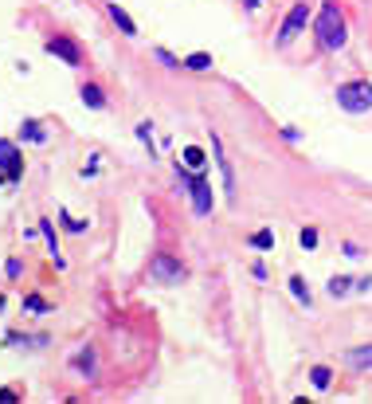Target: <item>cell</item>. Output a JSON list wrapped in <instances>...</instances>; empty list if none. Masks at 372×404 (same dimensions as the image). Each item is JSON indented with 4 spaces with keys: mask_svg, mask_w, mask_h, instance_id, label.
<instances>
[{
    "mask_svg": "<svg viewBox=\"0 0 372 404\" xmlns=\"http://www.w3.org/2000/svg\"><path fill=\"white\" fill-rule=\"evenodd\" d=\"M313 32H318V40H322L325 51H341V47H345V16H341V9L333 4V0H325L322 9H318Z\"/></svg>",
    "mask_w": 372,
    "mask_h": 404,
    "instance_id": "cell-1",
    "label": "cell"
},
{
    "mask_svg": "<svg viewBox=\"0 0 372 404\" xmlns=\"http://www.w3.org/2000/svg\"><path fill=\"white\" fill-rule=\"evenodd\" d=\"M337 106L345 114H368L372 110V83L368 79H353V83L337 86Z\"/></svg>",
    "mask_w": 372,
    "mask_h": 404,
    "instance_id": "cell-2",
    "label": "cell"
},
{
    "mask_svg": "<svg viewBox=\"0 0 372 404\" xmlns=\"http://www.w3.org/2000/svg\"><path fill=\"white\" fill-rule=\"evenodd\" d=\"M149 279L157 286H180L188 279V267L177 259V255L161 252V255H153V259H149Z\"/></svg>",
    "mask_w": 372,
    "mask_h": 404,
    "instance_id": "cell-3",
    "label": "cell"
},
{
    "mask_svg": "<svg viewBox=\"0 0 372 404\" xmlns=\"http://www.w3.org/2000/svg\"><path fill=\"white\" fill-rule=\"evenodd\" d=\"M306 20H310V4H294V9L286 12V20H282V28H279V47H290V43L302 35Z\"/></svg>",
    "mask_w": 372,
    "mask_h": 404,
    "instance_id": "cell-4",
    "label": "cell"
},
{
    "mask_svg": "<svg viewBox=\"0 0 372 404\" xmlns=\"http://www.w3.org/2000/svg\"><path fill=\"white\" fill-rule=\"evenodd\" d=\"M43 47H47V55L63 60L67 67H79V63H83V51H79V43H75V40H67V35H51V40L43 43Z\"/></svg>",
    "mask_w": 372,
    "mask_h": 404,
    "instance_id": "cell-5",
    "label": "cell"
},
{
    "mask_svg": "<svg viewBox=\"0 0 372 404\" xmlns=\"http://www.w3.org/2000/svg\"><path fill=\"white\" fill-rule=\"evenodd\" d=\"M0 169L8 173V185H20V173H24V157L12 142H0Z\"/></svg>",
    "mask_w": 372,
    "mask_h": 404,
    "instance_id": "cell-6",
    "label": "cell"
},
{
    "mask_svg": "<svg viewBox=\"0 0 372 404\" xmlns=\"http://www.w3.org/2000/svg\"><path fill=\"white\" fill-rule=\"evenodd\" d=\"M188 196H192V212L196 216H208L211 212V185L204 181V173H196V181H192V189H188Z\"/></svg>",
    "mask_w": 372,
    "mask_h": 404,
    "instance_id": "cell-7",
    "label": "cell"
},
{
    "mask_svg": "<svg viewBox=\"0 0 372 404\" xmlns=\"http://www.w3.org/2000/svg\"><path fill=\"white\" fill-rule=\"evenodd\" d=\"M211 153H216V161H220V173H223V193H228V201H236V173H231V161L223 157V145L220 138L211 134Z\"/></svg>",
    "mask_w": 372,
    "mask_h": 404,
    "instance_id": "cell-8",
    "label": "cell"
},
{
    "mask_svg": "<svg viewBox=\"0 0 372 404\" xmlns=\"http://www.w3.org/2000/svg\"><path fill=\"white\" fill-rule=\"evenodd\" d=\"M71 365H75V369H79V373H83V377H86V381H91V377H94V373H98V354H94L91 345H86V349H79V354H75V357H71Z\"/></svg>",
    "mask_w": 372,
    "mask_h": 404,
    "instance_id": "cell-9",
    "label": "cell"
},
{
    "mask_svg": "<svg viewBox=\"0 0 372 404\" xmlns=\"http://www.w3.org/2000/svg\"><path fill=\"white\" fill-rule=\"evenodd\" d=\"M106 12H110V20L122 28V35H137V24L129 20V12L122 9V4H106Z\"/></svg>",
    "mask_w": 372,
    "mask_h": 404,
    "instance_id": "cell-10",
    "label": "cell"
},
{
    "mask_svg": "<svg viewBox=\"0 0 372 404\" xmlns=\"http://www.w3.org/2000/svg\"><path fill=\"white\" fill-rule=\"evenodd\" d=\"M345 361L353 365V369H372V345H356V349H349Z\"/></svg>",
    "mask_w": 372,
    "mask_h": 404,
    "instance_id": "cell-11",
    "label": "cell"
},
{
    "mask_svg": "<svg viewBox=\"0 0 372 404\" xmlns=\"http://www.w3.org/2000/svg\"><path fill=\"white\" fill-rule=\"evenodd\" d=\"M79 94H83V102H86L91 110H106V94H102V86L83 83V91H79Z\"/></svg>",
    "mask_w": 372,
    "mask_h": 404,
    "instance_id": "cell-12",
    "label": "cell"
},
{
    "mask_svg": "<svg viewBox=\"0 0 372 404\" xmlns=\"http://www.w3.org/2000/svg\"><path fill=\"white\" fill-rule=\"evenodd\" d=\"M180 165H188L192 173H204V165H208V161H204V150L200 145H185V161H180Z\"/></svg>",
    "mask_w": 372,
    "mask_h": 404,
    "instance_id": "cell-13",
    "label": "cell"
},
{
    "mask_svg": "<svg viewBox=\"0 0 372 404\" xmlns=\"http://www.w3.org/2000/svg\"><path fill=\"white\" fill-rule=\"evenodd\" d=\"M208 67H211V55H208V51H192V55L185 60V71H196V75H200V71H208Z\"/></svg>",
    "mask_w": 372,
    "mask_h": 404,
    "instance_id": "cell-14",
    "label": "cell"
},
{
    "mask_svg": "<svg viewBox=\"0 0 372 404\" xmlns=\"http://www.w3.org/2000/svg\"><path fill=\"white\" fill-rule=\"evenodd\" d=\"M349 291H353V279H349V275H333L330 279V295L333 298H345Z\"/></svg>",
    "mask_w": 372,
    "mask_h": 404,
    "instance_id": "cell-15",
    "label": "cell"
},
{
    "mask_svg": "<svg viewBox=\"0 0 372 404\" xmlns=\"http://www.w3.org/2000/svg\"><path fill=\"white\" fill-rule=\"evenodd\" d=\"M247 244H251L255 252H271V247H274V232H267V228H262V232H255Z\"/></svg>",
    "mask_w": 372,
    "mask_h": 404,
    "instance_id": "cell-16",
    "label": "cell"
},
{
    "mask_svg": "<svg viewBox=\"0 0 372 404\" xmlns=\"http://www.w3.org/2000/svg\"><path fill=\"white\" fill-rule=\"evenodd\" d=\"M40 232H43V240H47V252L59 255V240H55V228H51V220H40Z\"/></svg>",
    "mask_w": 372,
    "mask_h": 404,
    "instance_id": "cell-17",
    "label": "cell"
},
{
    "mask_svg": "<svg viewBox=\"0 0 372 404\" xmlns=\"http://www.w3.org/2000/svg\"><path fill=\"white\" fill-rule=\"evenodd\" d=\"M310 381H313V388H330V369H325V365H313Z\"/></svg>",
    "mask_w": 372,
    "mask_h": 404,
    "instance_id": "cell-18",
    "label": "cell"
},
{
    "mask_svg": "<svg viewBox=\"0 0 372 404\" xmlns=\"http://www.w3.org/2000/svg\"><path fill=\"white\" fill-rule=\"evenodd\" d=\"M24 138H28V142H47V134H43V126H40V122H32V118L24 122Z\"/></svg>",
    "mask_w": 372,
    "mask_h": 404,
    "instance_id": "cell-19",
    "label": "cell"
},
{
    "mask_svg": "<svg viewBox=\"0 0 372 404\" xmlns=\"http://www.w3.org/2000/svg\"><path fill=\"white\" fill-rule=\"evenodd\" d=\"M290 291H294V298H298V303H306V306H310V286H306L298 275L290 279Z\"/></svg>",
    "mask_w": 372,
    "mask_h": 404,
    "instance_id": "cell-20",
    "label": "cell"
},
{
    "mask_svg": "<svg viewBox=\"0 0 372 404\" xmlns=\"http://www.w3.org/2000/svg\"><path fill=\"white\" fill-rule=\"evenodd\" d=\"M153 55H157V60H161V63H165V67H169V71H180V67H185V60H177V55H169V51H165V47H157V51H153Z\"/></svg>",
    "mask_w": 372,
    "mask_h": 404,
    "instance_id": "cell-21",
    "label": "cell"
},
{
    "mask_svg": "<svg viewBox=\"0 0 372 404\" xmlns=\"http://www.w3.org/2000/svg\"><path fill=\"white\" fill-rule=\"evenodd\" d=\"M59 220H63V228H67V232H75V236H79V232H86V220H71L67 208H59Z\"/></svg>",
    "mask_w": 372,
    "mask_h": 404,
    "instance_id": "cell-22",
    "label": "cell"
},
{
    "mask_svg": "<svg viewBox=\"0 0 372 404\" xmlns=\"http://www.w3.org/2000/svg\"><path fill=\"white\" fill-rule=\"evenodd\" d=\"M298 240H302L306 252H313V247H318V232H313V228H302V236H298Z\"/></svg>",
    "mask_w": 372,
    "mask_h": 404,
    "instance_id": "cell-23",
    "label": "cell"
},
{
    "mask_svg": "<svg viewBox=\"0 0 372 404\" xmlns=\"http://www.w3.org/2000/svg\"><path fill=\"white\" fill-rule=\"evenodd\" d=\"M137 142H145V145H149V153H153V126H149V122L137 126Z\"/></svg>",
    "mask_w": 372,
    "mask_h": 404,
    "instance_id": "cell-24",
    "label": "cell"
},
{
    "mask_svg": "<svg viewBox=\"0 0 372 404\" xmlns=\"http://www.w3.org/2000/svg\"><path fill=\"white\" fill-rule=\"evenodd\" d=\"M24 306H28V310H47V303H43L40 295H28V298H24Z\"/></svg>",
    "mask_w": 372,
    "mask_h": 404,
    "instance_id": "cell-25",
    "label": "cell"
},
{
    "mask_svg": "<svg viewBox=\"0 0 372 404\" xmlns=\"http://www.w3.org/2000/svg\"><path fill=\"white\" fill-rule=\"evenodd\" d=\"M4 271H8V279H20V271H24V267H20V259H8V263H4Z\"/></svg>",
    "mask_w": 372,
    "mask_h": 404,
    "instance_id": "cell-26",
    "label": "cell"
},
{
    "mask_svg": "<svg viewBox=\"0 0 372 404\" xmlns=\"http://www.w3.org/2000/svg\"><path fill=\"white\" fill-rule=\"evenodd\" d=\"M243 4H247V9H259V4H262V0H243Z\"/></svg>",
    "mask_w": 372,
    "mask_h": 404,
    "instance_id": "cell-27",
    "label": "cell"
},
{
    "mask_svg": "<svg viewBox=\"0 0 372 404\" xmlns=\"http://www.w3.org/2000/svg\"><path fill=\"white\" fill-rule=\"evenodd\" d=\"M4 177H8V173H4V169H0V181H4Z\"/></svg>",
    "mask_w": 372,
    "mask_h": 404,
    "instance_id": "cell-28",
    "label": "cell"
}]
</instances>
